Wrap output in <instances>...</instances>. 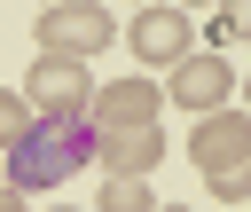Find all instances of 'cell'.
I'll return each mask as SVG.
<instances>
[{"label": "cell", "instance_id": "cell-6", "mask_svg": "<svg viewBox=\"0 0 251 212\" xmlns=\"http://www.w3.org/2000/svg\"><path fill=\"white\" fill-rule=\"evenodd\" d=\"M188 157H196L204 173H235V165H251V118H243V110H212V118L188 133Z\"/></svg>", "mask_w": 251, "mask_h": 212}, {"label": "cell", "instance_id": "cell-11", "mask_svg": "<svg viewBox=\"0 0 251 212\" xmlns=\"http://www.w3.org/2000/svg\"><path fill=\"white\" fill-rule=\"evenodd\" d=\"M204 181H212L220 204H243V196H251V165H235V173H204Z\"/></svg>", "mask_w": 251, "mask_h": 212}, {"label": "cell", "instance_id": "cell-2", "mask_svg": "<svg viewBox=\"0 0 251 212\" xmlns=\"http://www.w3.org/2000/svg\"><path fill=\"white\" fill-rule=\"evenodd\" d=\"M39 47L55 55V63H86V55H102L110 39H118V24H110V8H94V0H63V8H39Z\"/></svg>", "mask_w": 251, "mask_h": 212}, {"label": "cell", "instance_id": "cell-7", "mask_svg": "<svg viewBox=\"0 0 251 212\" xmlns=\"http://www.w3.org/2000/svg\"><path fill=\"white\" fill-rule=\"evenodd\" d=\"M126 47H133L141 63H165V71H173L180 55H196V47H188V16H180V8H141V16L126 24Z\"/></svg>", "mask_w": 251, "mask_h": 212}, {"label": "cell", "instance_id": "cell-9", "mask_svg": "<svg viewBox=\"0 0 251 212\" xmlns=\"http://www.w3.org/2000/svg\"><path fill=\"white\" fill-rule=\"evenodd\" d=\"M24 126H31L24 94H0V149H16V141H24Z\"/></svg>", "mask_w": 251, "mask_h": 212}, {"label": "cell", "instance_id": "cell-8", "mask_svg": "<svg viewBox=\"0 0 251 212\" xmlns=\"http://www.w3.org/2000/svg\"><path fill=\"white\" fill-rule=\"evenodd\" d=\"M94 212H157V196H149L141 181H110V188L94 196Z\"/></svg>", "mask_w": 251, "mask_h": 212}, {"label": "cell", "instance_id": "cell-4", "mask_svg": "<svg viewBox=\"0 0 251 212\" xmlns=\"http://www.w3.org/2000/svg\"><path fill=\"white\" fill-rule=\"evenodd\" d=\"M86 102H94V79H86V63H31V79H24V110H39V118H86Z\"/></svg>", "mask_w": 251, "mask_h": 212}, {"label": "cell", "instance_id": "cell-10", "mask_svg": "<svg viewBox=\"0 0 251 212\" xmlns=\"http://www.w3.org/2000/svg\"><path fill=\"white\" fill-rule=\"evenodd\" d=\"M204 31H212V55H227V47H243V16H235V8H220V16L204 24Z\"/></svg>", "mask_w": 251, "mask_h": 212}, {"label": "cell", "instance_id": "cell-14", "mask_svg": "<svg viewBox=\"0 0 251 212\" xmlns=\"http://www.w3.org/2000/svg\"><path fill=\"white\" fill-rule=\"evenodd\" d=\"M63 212H71V204H63Z\"/></svg>", "mask_w": 251, "mask_h": 212}, {"label": "cell", "instance_id": "cell-3", "mask_svg": "<svg viewBox=\"0 0 251 212\" xmlns=\"http://www.w3.org/2000/svg\"><path fill=\"white\" fill-rule=\"evenodd\" d=\"M165 102H180V110H227V94H235V63L227 55H180L173 71H165V86H157Z\"/></svg>", "mask_w": 251, "mask_h": 212}, {"label": "cell", "instance_id": "cell-12", "mask_svg": "<svg viewBox=\"0 0 251 212\" xmlns=\"http://www.w3.org/2000/svg\"><path fill=\"white\" fill-rule=\"evenodd\" d=\"M0 212H24V196H16V188H0Z\"/></svg>", "mask_w": 251, "mask_h": 212}, {"label": "cell", "instance_id": "cell-13", "mask_svg": "<svg viewBox=\"0 0 251 212\" xmlns=\"http://www.w3.org/2000/svg\"><path fill=\"white\" fill-rule=\"evenodd\" d=\"M157 212H188V204H157Z\"/></svg>", "mask_w": 251, "mask_h": 212}, {"label": "cell", "instance_id": "cell-1", "mask_svg": "<svg viewBox=\"0 0 251 212\" xmlns=\"http://www.w3.org/2000/svg\"><path fill=\"white\" fill-rule=\"evenodd\" d=\"M86 157H94L86 118H31L24 141L8 149V188H16V196H24V188H63Z\"/></svg>", "mask_w": 251, "mask_h": 212}, {"label": "cell", "instance_id": "cell-5", "mask_svg": "<svg viewBox=\"0 0 251 212\" xmlns=\"http://www.w3.org/2000/svg\"><path fill=\"white\" fill-rule=\"evenodd\" d=\"M157 110H165V94H157L149 79L94 86V102H86V133H110V126H157Z\"/></svg>", "mask_w": 251, "mask_h": 212}]
</instances>
